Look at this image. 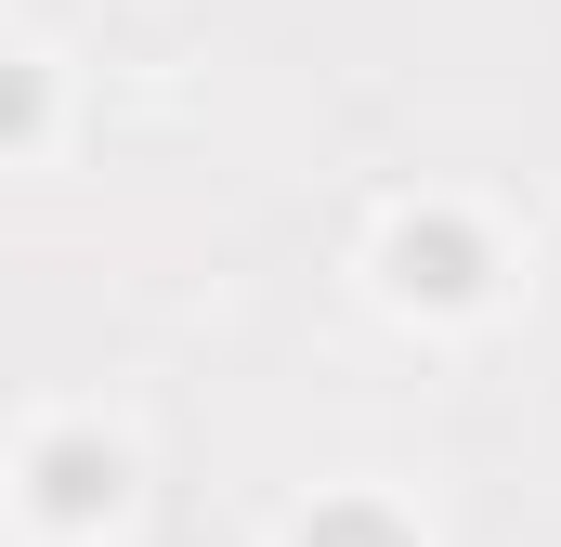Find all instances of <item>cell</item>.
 I'll use <instances>...</instances> for the list:
<instances>
[{
  "instance_id": "1",
  "label": "cell",
  "mask_w": 561,
  "mask_h": 547,
  "mask_svg": "<svg viewBox=\"0 0 561 547\" xmlns=\"http://www.w3.org/2000/svg\"><path fill=\"white\" fill-rule=\"evenodd\" d=\"M39 496L79 522V509H105V496H118V456H92V443H53V456H39Z\"/></svg>"
},
{
  "instance_id": "2",
  "label": "cell",
  "mask_w": 561,
  "mask_h": 547,
  "mask_svg": "<svg viewBox=\"0 0 561 547\" xmlns=\"http://www.w3.org/2000/svg\"><path fill=\"white\" fill-rule=\"evenodd\" d=\"M300 547H392V535H379L366 509H340V522H313V535H300Z\"/></svg>"
},
{
  "instance_id": "3",
  "label": "cell",
  "mask_w": 561,
  "mask_h": 547,
  "mask_svg": "<svg viewBox=\"0 0 561 547\" xmlns=\"http://www.w3.org/2000/svg\"><path fill=\"white\" fill-rule=\"evenodd\" d=\"M26 118H39V92H26V79L0 66V131H26Z\"/></svg>"
}]
</instances>
